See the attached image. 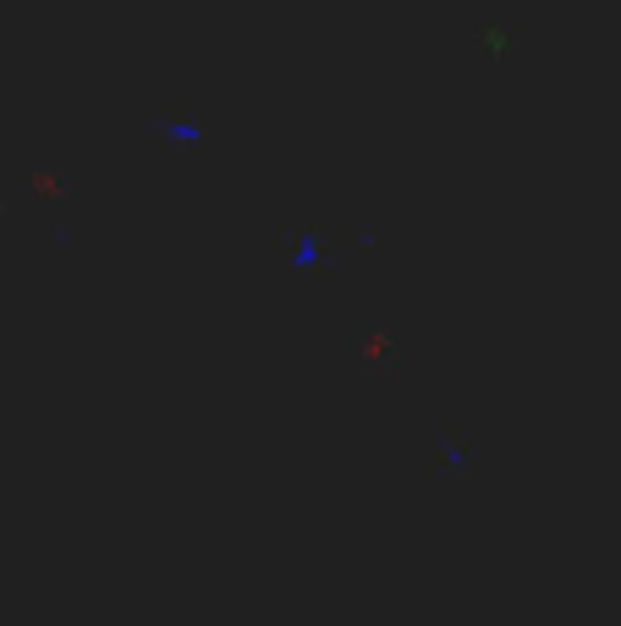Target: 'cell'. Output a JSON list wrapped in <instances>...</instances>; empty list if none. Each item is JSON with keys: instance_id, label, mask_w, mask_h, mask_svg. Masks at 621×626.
I'll list each match as a JSON object with an SVG mask.
<instances>
[{"instance_id": "cell-1", "label": "cell", "mask_w": 621, "mask_h": 626, "mask_svg": "<svg viewBox=\"0 0 621 626\" xmlns=\"http://www.w3.org/2000/svg\"><path fill=\"white\" fill-rule=\"evenodd\" d=\"M478 50H484V55H495V61H500V55H511V28H489V22H484V28H478Z\"/></svg>"}, {"instance_id": "cell-2", "label": "cell", "mask_w": 621, "mask_h": 626, "mask_svg": "<svg viewBox=\"0 0 621 626\" xmlns=\"http://www.w3.org/2000/svg\"><path fill=\"white\" fill-rule=\"evenodd\" d=\"M0 220H6V209H0Z\"/></svg>"}]
</instances>
